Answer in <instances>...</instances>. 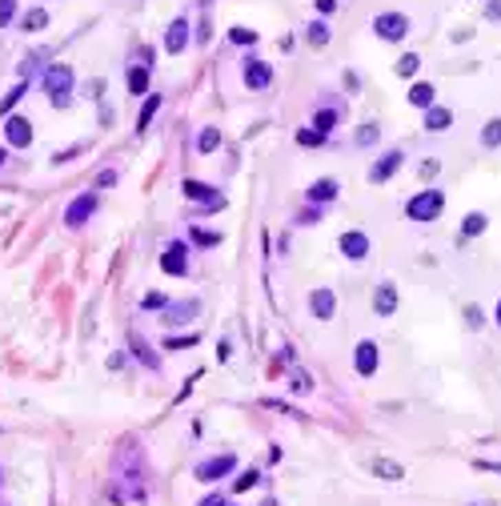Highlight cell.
Instances as JSON below:
<instances>
[{"mask_svg":"<svg viewBox=\"0 0 501 506\" xmlns=\"http://www.w3.org/2000/svg\"><path fill=\"white\" fill-rule=\"evenodd\" d=\"M413 24L405 12H381V17H373V32L381 37V41H405V32H409Z\"/></svg>","mask_w":501,"mask_h":506,"instance_id":"4","label":"cell"},{"mask_svg":"<svg viewBox=\"0 0 501 506\" xmlns=\"http://www.w3.org/2000/svg\"><path fill=\"white\" fill-rule=\"evenodd\" d=\"M337 250L349 257V261H361V257H369V237H365L361 230H349V233H341V241H337Z\"/></svg>","mask_w":501,"mask_h":506,"instance_id":"10","label":"cell"},{"mask_svg":"<svg viewBox=\"0 0 501 506\" xmlns=\"http://www.w3.org/2000/svg\"><path fill=\"white\" fill-rule=\"evenodd\" d=\"M225 506H228V503H225Z\"/></svg>","mask_w":501,"mask_h":506,"instance_id":"50","label":"cell"},{"mask_svg":"<svg viewBox=\"0 0 501 506\" xmlns=\"http://www.w3.org/2000/svg\"><path fill=\"white\" fill-rule=\"evenodd\" d=\"M369 470H373L381 483H401V478H405V466L393 462V458H369Z\"/></svg>","mask_w":501,"mask_h":506,"instance_id":"17","label":"cell"},{"mask_svg":"<svg viewBox=\"0 0 501 506\" xmlns=\"http://www.w3.org/2000/svg\"><path fill=\"white\" fill-rule=\"evenodd\" d=\"M184 45H189V21H173L169 24V32H164V48H169V52H173V57H181L184 52Z\"/></svg>","mask_w":501,"mask_h":506,"instance_id":"16","label":"cell"},{"mask_svg":"<svg viewBox=\"0 0 501 506\" xmlns=\"http://www.w3.org/2000/svg\"><path fill=\"white\" fill-rule=\"evenodd\" d=\"M305 37H309V45H329V24H325V21H313V24H309V28H305Z\"/></svg>","mask_w":501,"mask_h":506,"instance_id":"26","label":"cell"},{"mask_svg":"<svg viewBox=\"0 0 501 506\" xmlns=\"http://www.w3.org/2000/svg\"><path fill=\"white\" fill-rule=\"evenodd\" d=\"M12 12H17V0H0V24L12 21Z\"/></svg>","mask_w":501,"mask_h":506,"instance_id":"38","label":"cell"},{"mask_svg":"<svg viewBox=\"0 0 501 506\" xmlns=\"http://www.w3.org/2000/svg\"><path fill=\"white\" fill-rule=\"evenodd\" d=\"M0 165H4V149H0Z\"/></svg>","mask_w":501,"mask_h":506,"instance_id":"49","label":"cell"},{"mask_svg":"<svg viewBox=\"0 0 501 506\" xmlns=\"http://www.w3.org/2000/svg\"><path fill=\"white\" fill-rule=\"evenodd\" d=\"M441 209H445V193L441 189H421L405 201V217L409 221H437Z\"/></svg>","mask_w":501,"mask_h":506,"instance_id":"2","label":"cell"},{"mask_svg":"<svg viewBox=\"0 0 501 506\" xmlns=\"http://www.w3.org/2000/svg\"><path fill=\"white\" fill-rule=\"evenodd\" d=\"M417 69H421V57H417V52H405V57L397 61V77H413Z\"/></svg>","mask_w":501,"mask_h":506,"instance_id":"28","label":"cell"},{"mask_svg":"<svg viewBox=\"0 0 501 506\" xmlns=\"http://www.w3.org/2000/svg\"><path fill=\"white\" fill-rule=\"evenodd\" d=\"M481 145H485V149H501V117H489V121H485Z\"/></svg>","mask_w":501,"mask_h":506,"instance_id":"20","label":"cell"},{"mask_svg":"<svg viewBox=\"0 0 501 506\" xmlns=\"http://www.w3.org/2000/svg\"><path fill=\"white\" fill-rule=\"evenodd\" d=\"M233 470H237V458H233V454H217V458H209V462H201V466H197V483H221V478H225V474H233Z\"/></svg>","mask_w":501,"mask_h":506,"instance_id":"5","label":"cell"},{"mask_svg":"<svg viewBox=\"0 0 501 506\" xmlns=\"http://www.w3.org/2000/svg\"><path fill=\"white\" fill-rule=\"evenodd\" d=\"M45 24H48V12H45V8H32V12H24L21 28H24V32H41Z\"/></svg>","mask_w":501,"mask_h":506,"instance_id":"23","label":"cell"},{"mask_svg":"<svg viewBox=\"0 0 501 506\" xmlns=\"http://www.w3.org/2000/svg\"><path fill=\"white\" fill-rule=\"evenodd\" d=\"M313 125H317V133H329V129L337 125V113H333V109H321V113L313 117Z\"/></svg>","mask_w":501,"mask_h":506,"instance_id":"30","label":"cell"},{"mask_svg":"<svg viewBox=\"0 0 501 506\" xmlns=\"http://www.w3.org/2000/svg\"><path fill=\"white\" fill-rule=\"evenodd\" d=\"M269 81H273V65L249 57V61H245V85H249V89H265Z\"/></svg>","mask_w":501,"mask_h":506,"instance_id":"14","label":"cell"},{"mask_svg":"<svg viewBox=\"0 0 501 506\" xmlns=\"http://www.w3.org/2000/svg\"><path fill=\"white\" fill-rule=\"evenodd\" d=\"M485 225H489V217H485V213H465L461 233H465V237H478V233H485Z\"/></svg>","mask_w":501,"mask_h":506,"instance_id":"22","label":"cell"},{"mask_svg":"<svg viewBox=\"0 0 501 506\" xmlns=\"http://www.w3.org/2000/svg\"><path fill=\"white\" fill-rule=\"evenodd\" d=\"M261 506H281V503H277V498H265V503H261Z\"/></svg>","mask_w":501,"mask_h":506,"instance_id":"47","label":"cell"},{"mask_svg":"<svg viewBox=\"0 0 501 506\" xmlns=\"http://www.w3.org/2000/svg\"><path fill=\"white\" fill-rule=\"evenodd\" d=\"M160 270H164L169 277H184V274H189V245H184V241H173L169 250L160 253Z\"/></svg>","mask_w":501,"mask_h":506,"instance_id":"6","label":"cell"},{"mask_svg":"<svg viewBox=\"0 0 501 506\" xmlns=\"http://www.w3.org/2000/svg\"><path fill=\"white\" fill-rule=\"evenodd\" d=\"M193 241H197V245H217V241H221V233H209V230H193Z\"/></svg>","mask_w":501,"mask_h":506,"instance_id":"37","label":"cell"},{"mask_svg":"<svg viewBox=\"0 0 501 506\" xmlns=\"http://www.w3.org/2000/svg\"><path fill=\"white\" fill-rule=\"evenodd\" d=\"M181 193L189 201H201V205H209V209H225V197L213 193L205 181H193V177H189V181H181Z\"/></svg>","mask_w":501,"mask_h":506,"instance_id":"9","label":"cell"},{"mask_svg":"<svg viewBox=\"0 0 501 506\" xmlns=\"http://www.w3.org/2000/svg\"><path fill=\"white\" fill-rule=\"evenodd\" d=\"M353 366H357V374L361 378H373L377 374V366H381V354H377V342H357V350H353Z\"/></svg>","mask_w":501,"mask_h":506,"instance_id":"8","label":"cell"},{"mask_svg":"<svg viewBox=\"0 0 501 506\" xmlns=\"http://www.w3.org/2000/svg\"><path fill=\"white\" fill-rule=\"evenodd\" d=\"M228 37H233V45H253V41H257V32H253V28H233Z\"/></svg>","mask_w":501,"mask_h":506,"instance_id":"36","label":"cell"},{"mask_svg":"<svg viewBox=\"0 0 501 506\" xmlns=\"http://www.w3.org/2000/svg\"><path fill=\"white\" fill-rule=\"evenodd\" d=\"M317 8H321V12H333V8H337V0H317Z\"/></svg>","mask_w":501,"mask_h":506,"instance_id":"45","label":"cell"},{"mask_svg":"<svg viewBox=\"0 0 501 506\" xmlns=\"http://www.w3.org/2000/svg\"><path fill=\"white\" fill-rule=\"evenodd\" d=\"M433 97H437V92H433V85L417 81V85L409 89V105H417V109H429V105H433Z\"/></svg>","mask_w":501,"mask_h":506,"instance_id":"21","label":"cell"},{"mask_svg":"<svg viewBox=\"0 0 501 506\" xmlns=\"http://www.w3.org/2000/svg\"><path fill=\"white\" fill-rule=\"evenodd\" d=\"M96 185H116V169H105V173L96 177Z\"/></svg>","mask_w":501,"mask_h":506,"instance_id":"43","label":"cell"},{"mask_svg":"<svg viewBox=\"0 0 501 506\" xmlns=\"http://www.w3.org/2000/svg\"><path fill=\"white\" fill-rule=\"evenodd\" d=\"M113 490H116V498H125V503H137V498L149 494V466H145V454H140V446L133 438L116 450Z\"/></svg>","mask_w":501,"mask_h":506,"instance_id":"1","label":"cell"},{"mask_svg":"<svg viewBox=\"0 0 501 506\" xmlns=\"http://www.w3.org/2000/svg\"><path fill=\"white\" fill-rule=\"evenodd\" d=\"M309 310H313V318H317V322H329V318L337 314V298H333V290H329V285L313 290V294H309Z\"/></svg>","mask_w":501,"mask_h":506,"instance_id":"11","label":"cell"},{"mask_svg":"<svg viewBox=\"0 0 501 506\" xmlns=\"http://www.w3.org/2000/svg\"><path fill=\"white\" fill-rule=\"evenodd\" d=\"M401 161H405V153L401 149H389V153H381L377 161H373V169H369V181L373 185H385L397 169H401Z\"/></svg>","mask_w":501,"mask_h":506,"instance_id":"7","label":"cell"},{"mask_svg":"<svg viewBox=\"0 0 501 506\" xmlns=\"http://www.w3.org/2000/svg\"><path fill=\"white\" fill-rule=\"evenodd\" d=\"M381 137V129H377V125H373V121H369V125H361V129H357V145H373V141Z\"/></svg>","mask_w":501,"mask_h":506,"instance_id":"32","label":"cell"},{"mask_svg":"<svg viewBox=\"0 0 501 506\" xmlns=\"http://www.w3.org/2000/svg\"><path fill=\"white\" fill-rule=\"evenodd\" d=\"M465 322H469V330H481V322H485L481 305H465Z\"/></svg>","mask_w":501,"mask_h":506,"instance_id":"34","label":"cell"},{"mask_svg":"<svg viewBox=\"0 0 501 506\" xmlns=\"http://www.w3.org/2000/svg\"><path fill=\"white\" fill-rule=\"evenodd\" d=\"M45 89H48V101L56 105V109H69V92H72V69L69 65H52L45 72Z\"/></svg>","mask_w":501,"mask_h":506,"instance_id":"3","label":"cell"},{"mask_svg":"<svg viewBox=\"0 0 501 506\" xmlns=\"http://www.w3.org/2000/svg\"><path fill=\"white\" fill-rule=\"evenodd\" d=\"M485 17H489V21H501V0H489V4H485Z\"/></svg>","mask_w":501,"mask_h":506,"instance_id":"41","label":"cell"},{"mask_svg":"<svg viewBox=\"0 0 501 506\" xmlns=\"http://www.w3.org/2000/svg\"><path fill=\"white\" fill-rule=\"evenodd\" d=\"M449 125H454V113H449L445 105H429V109H425V129H429V133H445Z\"/></svg>","mask_w":501,"mask_h":506,"instance_id":"18","label":"cell"},{"mask_svg":"<svg viewBox=\"0 0 501 506\" xmlns=\"http://www.w3.org/2000/svg\"><path fill=\"white\" fill-rule=\"evenodd\" d=\"M473 506H493V503H473Z\"/></svg>","mask_w":501,"mask_h":506,"instance_id":"48","label":"cell"},{"mask_svg":"<svg viewBox=\"0 0 501 506\" xmlns=\"http://www.w3.org/2000/svg\"><path fill=\"white\" fill-rule=\"evenodd\" d=\"M140 305H145V310H160V305H164V294H145Z\"/></svg>","mask_w":501,"mask_h":506,"instance_id":"39","label":"cell"},{"mask_svg":"<svg viewBox=\"0 0 501 506\" xmlns=\"http://www.w3.org/2000/svg\"><path fill=\"white\" fill-rule=\"evenodd\" d=\"M129 89L137 92V97H145V89H149V65H137V69L129 72Z\"/></svg>","mask_w":501,"mask_h":506,"instance_id":"25","label":"cell"},{"mask_svg":"<svg viewBox=\"0 0 501 506\" xmlns=\"http://www.w3.org/2000/svg\"><path fill=\"white\" fill-rule=\"evenodd\" d=\"M493 322H498V325H501V301H498V310H493Z\"/></svg>","mask_w":501,"mask_h":506,"instance_id":"46","label":"cell"},{"mask_svg":"<svg viewBox=\"0 0 501 506\" xmlns=\"http://www.w3.org/2000/svg\"><path fill=\"white\" fill-rule=\"evenodd\" d=\"M24 89H28V85H17V89H8V97H4V101H0V113H12V105H17V101H21L24 97Z\"/></svg>","mask_w":501,"mask_h":506,"instance_id":"31","label":"cell"},{"mask_svg":"<svg viewBox=\"0 0 501 506\" xmlns=\"http://www.w3.org/2000/svg\"><path fill=\"white\" fill-rule=\"evenodd\" d=\"M197 149H201V153H213V149H221V129H213V125H209V129H201V137H197Z\"/></svg>","mask_w":501,"mask_h":506,"instance_id":"24","label":"cell"},{"mask_svg":"<svg viewBox=\"0 0 501 506\" xmlns=\"http://www.w3.org/2000/svg\"><path fill=\"white\" fill-rule=\"evenodd\" d=\"M257 483H261V470H245L241 478H233V490H237V494H245V490H253Z\"/></svg>","mask_w":501,"mask_h":506,"instance_id":"29","label":"cell"},{"mask_svg":"<svg viewBox=\"0 0 501 506\" xmlns=\"http://www.w3.org/2000/svg\"><path fill=\"white\" fill-rule=\"evenodd\" d=\"M333 197H337V181H333V177H321V181L309 185V201H313V205H325V201H333Z\"/></svg>","mask_w":501,"mask_h":506,"instance_id":"19","label":"cell"},{"mask_svg":"<svg viewBox=\"0 0 501 506\" xmlns=\"http://www.w3.org/2000/svg\"><path fill=\"white\" fill-rule=\"evenodd\" d=\"M309 386H313V382H309L305 374H293V390H309Z\"/></svg>","mask_w":501,"mask_h":506,"instance_id":"44","label":"cell"},{"mask_svg":"<svg viewBox=\"0 0 501 506\" xmlns=\"http://www.w3.org/2000/svg\"><path fill=\"white\" fill-rule=\"evenodd\" d=\"M193 342H197V334H189V338H169L164 350H181V345H193Z\"/></svg>","mask_w":501,"mask_h":506,"instance_id":"40","label":"cell"},{"mask_svg":"<svg viewBox=\"0 0 501 506\" xmlns=\"http://www.w3.org/2000/svg\"><path fill=\"white\" fill-rule=\"evenodd\" d=\"M157 105H160V97H149V101H145V109H140V133L149 129V121H153V113H157Z\"/></svg>","mask_w":501,"mask_h":506,"instance_id":"33","label":"cell"},{"mask_svg":"<svg viewBox=\"0 0 501 506\" xmlns=\"http://www.w3.org/2000/svg\"><path fill=\"white\" fill-rule=\"evenodd\" d=\"M297 141H301V145H321L325 133H317V129H297Z\"/></svg>","mask_w":501,"mask_h":506,"instance_id":"35","label":"cell"},{"mask_svg":"<svg viewBox=\"0 0 501 506\" xmlns=\"http://www.w3.org/2000/svg\"><path fill=\"white\" fill-rule=\"evenodd\" d=\"M201 506H225V494H217V490H213L209 498H201Z\"/></svg>","mask_w":501,"mask_h":506,"instance_id":"42","label":"cell"},{"mask_svg":"<svg viewBox=\"0 0 501 506\" xmlns=\"http://www.w3.org/2000/svg\"><path fill=\"white\" fill-rule=\"evenodd\" d=\"M4 137H8V145H17V149H28L32 145V125L24 117H8L4 121Z\"/></svg>","mask_w":501,"mask_h":506,"instance_id":"13","label":"cell"},{"mask_svg":"<svg viewBox=\"0 0 501 506\" xmlns=\"http://www.w3.org/2000/svg\"><path fill=\"white\" fill-rule=\"evenodd\" d=\"M189 314H197V301H184V305H169V318H164V322H189Z\"/></svg>","mask_w":501,"mask_h":506,"instance_id":"27","label":"cell"},{"mask_svg":"<svg viewBox=\"0 0 501 506\" xmlns=\"http://www.w3.org/2000/svg\"><path fill=\"white\" fill-rule=\"evenodd\" d=\"M92 213H96V193H85V197H76V201L65 209V221H69L72 230H81Z\"/></svg>","mask_w":501,"mask_h":506,"instance_id":"12","label":"cell"},{"mask_svg":"<svg viewBox=\"0 0 501 506\" xmlns=\"http://www.w3.org/2000/svg\"><path fill=\"white\" fill-rule=\"evenodd\" d=\"M393 310H397V285H393V281H381L377 294H373V314H377V318H393Z\"/></svg>","mask_w":501,"mask_h":506,"instance_id":"15","label":"cell"}]
</instances>
